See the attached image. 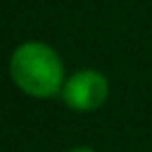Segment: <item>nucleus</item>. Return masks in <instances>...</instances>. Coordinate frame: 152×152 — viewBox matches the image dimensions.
<instances>
[{
  "instance_id": "nucleus-1",
  "label": "nucleus",
  "mask_w": 152,
  "mask_h": 152,
  "mask_svg": "<svg viewBox=\"0 0 152 152\" xmlns=\"http://www.w3.org/2000/svg\"><path fill=\"white\" fill-rule=\"evenodd\" d=\"M10 78L28 97L48 100L62 93L66 74L59 52L43 40H24L10 55Z\"/></svg>"
},
{
  "instance_id": "nucleus-2",
  "label": "nucleus",
  "mask_w": 152,
  "mask_h": 152,
  "mask_svg": "<svg viewBox=\"0 0 152 152\" xmlns=\"http://www.w3.org/2000/svg\"><path fill=\"white\" fill-rule=\"evenodd\" d=\"M59 95L74 112H95L109 97V81L97 69H78L66 76Z\"/></svg>"
},
{
  "instance_id": "nucleus-3",
  "label": "nucleus",
  "mask_w": 152,
  "mask_h": 152,
  "mask_svg": "<svg viewBox=\"0 0 152 152\" xmlns=\"http://www.w3.org/2000/svg\"><path fill=\"white\" fill-rule=\"evenodd\" d=\"M69 152H95L93 147H88V145H78V147H71Z\"/></svg>"
}]
</instances>
